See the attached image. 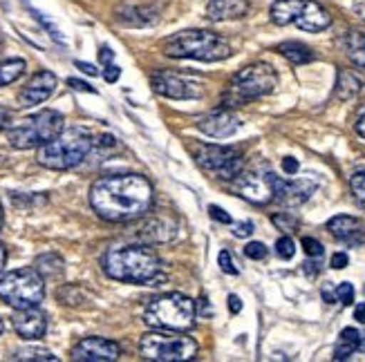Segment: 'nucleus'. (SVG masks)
<instances>
[{"instance_id": "1", "label": "nucleus", "mask_w": 365, "mask_h": 362, "mask_svg": "<svg viewBox=\"0 0 365 362\" xmlns=\"http://www.w3.org/2000/svg\"><path fill=\"white\" fill-rule=\"evenodd\" d=\"M155 199L153 183L144 175H108L92 183L90 203L106 222L123 224L144 217Z\"/></svg>"}, {"instance_id": "2", "label": "nucleus", "mask_w": 365, "mask_h": 362, "mask_svg": "<svg viewBox=\"0 0 365 362\" xmlns=\"http://www.w3.org/2000/svg\"><path fill=\"white\" fill-rule=\"evenodd\" d=\"M101 264L108 277L125 284H150L162 275V260L148 246L108 248Z\"/></svg>"}, {"instance_id": "3", "label": "nucleus", "mask_w": 365, "mask_h": 362, "mask_svg": "<svg viewBox=\"0 0 365 362\" xmlns=\"http://www.w3.org/2000/svg\"><path fill=\"white\" fill-rule=\"evenodd\" d=\"M164 54L170 58H190L215 63L231 56V45L215 31L209 29H186L164 41Z\"/></svg>"}, {"instance_id": "4", "label": "nucleus", "mask_w": 365, "mask_h": 362, "mask_svg": "<svg viewBox=\"0 0 365 362\" xmlns=\"http://www.w3.org/2000/svg\"><path fill=\"white\" fill-rule=\"evenodd\" d=\"M94 148V139L86 128H63L52 141L38 148V164L50 170H70L81 164L90 150Z\"/></svg>"}, {"instance_id": "5", "label": "nucleus", "mask_w": 365, "mask_h": 362, "mask_svg": "<svg viewBox=\"0 0 365 362\" xmlns=\"http://www.w3.org/2000/svg\"><path fill=\"white\" fill-rule=\"evenodd\" d=\"M195 302L182 293H168L155 300L146 307L144 322L157 331H178L186 334L195 326Z\"/></svg>"}, {"instance_id": "6", "label": "nucleus", "mask_w": 365, "mask_h": 362, "mask_svg": "<svg viewBox=\"0 0 365 362\" xmlns=\"http://www.w3.org/2000/svg\"><path fill=\"white\" fill-rule=\"evenodd\" d=\"M278 85V74L269 63H253V65L237 72L225 92V107H235L247 101L272 94Z\"/></svg>"}, {"instance_id": "7", "label": "nucleus", "mask_w": 365, "mask_h": 362, "mask_svg": "<svg viewBox=\"0 0 365 362\" xmlns=\"http://www.w3.org/2000/svg\"><path fill=\"white\" fill-rule=\"evenodd\" d=\"M45 297V277L36 269H19L0 277V300L11 309L38 307Z\"/></svg>"}, {"instance_id": "8", "label": "nucleus", "mask_w": 365, "mask_h": 362, "mask_svg": "<svg viewBox=\"0 0 365 362\" xmlns=\"http://www.w3.org/2000/svg\"><path fill=\"white\" fill-rule=\"evenodd\" d=\"M63 125H66V119H63L61 112H56V110H43V112L25 119L21 125H14L7 132V139L19 150L41 148L63 130Z\"/></svg>"}, {"instance_id": "9", "label": "nucleus", "mask_w": 365, "mask_h": 362, "mask_svg": "<svg viewBox=\"0 0 365 362\" xmlns=\"http://www.w3.org/2000/svg\"><path fill=\"white\" fill-rule=\"evenodd\" d=\"M139 353L155 362H182L197 356V342L178 331H153L139 340Z\"/></svg>"}, {"instance_id": "10", "label": "nucleus", "mask_w": 365, "mask_h": 362, "mask_svg": "<svg viewBox=\"0 0 365 362\" xmlns=\"http://www.w3.org/2000/svg\"><path fill=\"white\" fill-rule=\"evenodd\" d=\"M195 161L202 170L211 172L217 179H235L245 170V154L229 146H200Z\"/></svg>"}, {"instance_id": "11", "label": "nucleus", "mask_w": 365, "mask_h": 362, "mask_svg": "<svg viewBox=\"0 0 365 362\" xmlns=\"http://www.w3.org/2000/svg\"><path fill=\"white\" fill-rule=\"evenodd\" d=\"M231 181H233V193L251 203H256V206H267L269 201H274L276 175L272 170H260V168L242 170L240 175Z\"/></svg>"}, {"instance_id": "12", "label": "nucleus", "mask_w": 365, "mask_h": 362, "mask_svg": "<svg viewBox=\"0 0 365 362\" xmlns=\"http://www.w3.org/2000/svg\"><path fill=\"white\" fill-rule=\"evenodd\" d=\"M153 90L157 94H162L166 99L173 101H188V99H200L204 90L200 83L195 81H188V78H182L180 74H173V72H157L150 78Z\"/></svg>"}, {"instance_id": "13", "label": "nucleus", "mask_w": 365, "mask_h": 362, "mask_svg": "<svg viewBox=\"0 0 365 362\" xmlns=\"http://www.w3.org/2000/svg\"><path fill=\"white\" fill-rule=\"evenodd\" d=\"M119 356H121L119 342L99 338V336L83 338L81 342H76L72 349V360L76 362H113V360H119Z\"/></svg>"}, {"instance_id": "14", "label": "nucleus", "mask_w": 365, "mask_h": 362, "mask_svg": "<svg viewBox=\"0 0 365 362\" xmlns=\"http://www.w3.org/2000/svg\"><path fill=\"white\" fill-rule=\"evenodd\" d=\"M56 85H58V78L52 72H47V70L36 72L19 94L21 107H34V105L45 103L54 94Z\"/></svg>"}, {"instance_id": "15", "label": "nucleus", "mask_w": 365, "mask_h": 362, "mask_svg": "<svg viewBox=\"0 0 365 362\" xmlns=\"http://www.w3.org/2000/svg\"><path fill=\"white\" fill-rule=\"evenodd\" d=\"M197 128L213 139H227L242 128V119L233 115L229 107H225V110H215V112L202 117L197 121Z\"/></svg>"}, {"instance_id": "16", "label": "nucleus", "mask_w": 365, "mask_h": 362, "mask_svg": "<svg viewBox=\"0 0 365 362\" xmlns=\"http://www.w3.org/2000/svg\"><path fill=\"white\" fill-rule=\"evenodd\" d=\"M319 183L314 179H280L276 177L274 181V199H278L280 203H287V206H300V203H305L314 193Z\"/></svg>"}, {"instance_id": "17", "label": "nucleus", "mask_w": 365, "mask_h": 362, "mask_svg": "<svg viewBox=\"0 0 365 362\" xmlns=\"http://www.w3.org/2000/svg\"><path fill=\"white\" fill-rule=\"evenodd\" d=\"M14 331L25 340H38L47 331V316L38 307H29V309H16L14 318Z\"/></svg>"}, {"instance_id": "18", "label": "nucleus", "mask_w": 365, "mask_h": 362, "mask_svg": "<svg viewBox=\"0 0 365 362\" xmlns=\"http://www.w3.org/2000/svg\"><path fill=\"white\" fill-rule=\"evenodd\" d=\"M327 230L334 240L347 246H361L365 242V226L361 219L350 215H336L327 222Z\"/></svg>"}, {"instance_id": "19", "label": "nucleus", "mask_w": 365, "mask_h": 362, "mask_svg": "<svg viewBox=\"0 0 365 362\" xmlns=\"http://www.w3.org/2000/svg\"><path fill=\"white\" fill-rule=\"evenodd\" d=\"M294 25L303 31H314L316 34V31H323L331 25V16L321 3H316V0H300Z\"/></svg>"}, {"instance_id": "20", "label": "nucleus", "mask_w": 365, "mask_h": 362, "mask_svg": "<svg viewBox=\"0 0 365 362\" xmlns=\"http://www.w3.org/2000/svg\"><path fill=\"white\" fill-rule=\"evenodd\" d=\"M247 11H249V0H209L206 18L213 23L235 21V18H242Z\"/></svg>"}, {"instance_id": "21", "label": "nucleus", "mask_w": 365, "mask_h": 362, "mask_svg": "<svg viewBox=\"0 0 365 362\" xmlns=\"http://www.w3.org/2000/svg\"><path fill=\"white\" fill-rule=\"evenodd\" d=\"M139 238L148 242V244H162V242H170L175 238V224L170 222L166 217H155V219H148L141 228Z\"/></svg>"}, {"instance_id": "22", "label": "nucleus", "mask_w": 365, "mask_h": 362, "mask_svg": "<svg viewBox=\"0 0 365 362\" xmlns=\"http://www.w3.org/2000/svg\"><path fill=\"white\" fill-rule=\"evenodd\" d=\"M117 18L125 25H130V27H146V25H153L157 21V11L153 7H146V5L125 3L119 7Z\"/></svg>"}, {"instance_id": "23", "label": "nucleus", "mask_w": 365, "mask_h": 362, "mask_svg": "<svg viewBox=\"0 0 365 362\" xmlns=\"http://www.w3.org/2000/svg\"><path fill=\"white\" fill-rule=\"evenodd\" d=\"M361 342H363V336L356 331L354 326L343 329V331H341V340H339L336 349H334V360H347V358H352V353L361 349Z\"/></svg>"}, {"instance_id": "24", "label": "nucleus", "mask_w": 365, "mask_h": 362, "mask_svg": "<svg viewBox=\"0 0 365 362\" xmlns=\"http://www.w3.org/2000/svg\"><path fill=\"white\" fill-rule=\"evenodd\" d=\"M298 7H300V0H276L269 9V16H272V23L274 25H294V18L298 14Z\"/></svg>"}, {"instance_id": "25", "label": "nucleus", "mask_w": 365, "mask_h": 362, "mask_svg": "<svg viewBox=\"0 0 365 362\" xmlns=\"http://www.w3.org/2000/svg\"><path fill=\"white\" fill-rule=\"evenodd\" d=\"M278 52L287 58L294 65H305V63L314 60V52L305 43H298V41H287V43H280L278 45Z\"/></svg>"}, {"instance_id": "26", "label": "nucleus", "mask_w": 365, "mask_h": 362, "mask_svg": "<svg viewBox=\"0 0 365 362\" xmlns=\"http://www.w3.org/2000/svg\"><path fill=\"white\" fill-rule=\"evenodd\" d=\"M361 81L352 74V72H347V70H339V78H336V97L341 101H350L354 99L356 94L361 92Z\"/></svg>"}, {"instance_id": "27", "label": "nucleus", "mask_w": 365, "mask_h": 362, "mask_svg": "<svg viewBox=\"0 0 365 362\" xmlns=\"http://www.w3.org/2000/svg\"><path fill=\"white\" fill-rule=\"evenodd\" d=\"M34 269L43 275V277H58L66 271V262L63 257H58L56 253H45L41 257H36Z\"/></svg>"}, {"instance_id": "28", "label": "nucleus", "mask_w": 365, "mask_h": 362, "mask_svg": "<svg viewBox=\"0 0 365 362\" xmlns=\"http://www.w3.org/2000/svg\"><path fill=\"white\" fill-rule=\"evenodd\" d=\"M345 50H347V56L352 58L354 65L365 70V34L350 31V34L345 36Z\"/></svg>"}, {"instance_id": "29", "label": "nucleus", "mask_w": 365, "mask_h": 362, "mask_svg": "<svg viewBox=\"0 0 365 362\" xmlns=\"http://www.w3.org/2000/svg\"><path fill=\"white\" fill-rule=\"evenodd\" d=\"M25 60L23 58H9L5 63H0V87L9 85L25 74Z\"/></svg>"}, {"instance_id": "30", "label": "nucleus", "mask_w": 365, "mask_h": 362, "mask_svg": "<svg viewBox=\"0 0 365 362\" xmlns=\"http://www.w3.org/2000/svg\"><path fill=\"white\" fill-rule=\"evenodd\" d=\"M350 191L354 201L359 203V208L365 211V170H359L350 177Z\"/></svg>"}, {"instance_id": "31", "label": "nucleus", "mask_w": 365, "mask_h": 362, "mask_svg": "<svg viewBox=\"0 0 365 362\" xmlns=\"http://www.w3.org/2000/svg\"><path fill=\"white\" fill-rule=\"evenodd\" d=\"M11 360H58L52 351L47 349H38V347H31V349H21L11 356Z\"/></svg>"}, {"instance_id": "32", "label": "nucleus", "mask_w": 365, "mask_h": 362, "mask_svg": "<svg viewBox=\"0 0 365 362\" xmlns=\"http://www.w3.org/2000/svg\"><path fill=\"white\" fill-rule=\"evenodd\" d=\"M272 222L278 230H284V233H292L298 228V217H294L292 213H276L272 217Z\"/></svg>"}, {"instance_id": "33", "label": "nucleus", "mask_w": 365, "mask_h": 362, "mask_svg": "<svg viewBox=\"0 0 365 362\" xmlns=\"http://www.w3.org/2000/svg\"><path fill=\"white\" fill-rule=\"evenodd\" d=\"M276 253H278V257L280 260H292L294 257V253H296V244H294V240L292 238H280L278 242H276Z\"/></svg>"}, {"instance_id": "34", "label": "nucleus", "mask_w": 365, "mask_h": 362, "mask_svg": "<svg viewBox=\"0 0 365 362\" xmlns=\"http://www.w3.org/2000/svg\"><path fill=\"white\" fill-rule=\"evenodd\" d=\"M334 293H336V300L345 307H350L354 302V287L350 284V282H341Z\"/></svg>"}, {"instance_id": "35", "label": "nucleus", "mask_w": 365, "mask_h": 362, "mask_svg": "<svg viewBox=\"0 0 365 362\" xmlns=\"http://www.w3.org/2000/svg\"><path fill=\"white\" fill-rule=\"evenodd\" d=\"M267 246L262 244V242H249L247 246H245V255L249 257V260H264L267 257Z\"/></svg>"}, {"instance_id": "36", "label": "nucleus", "mask_w": 365, "mask_h": 362, "mask_svg": "<svg viewBox=\"0 0 365 362\" xmlns=\"http://www.w3.org/2000/svg\"><path fill=\"white\" fill-rule=\"evenodd\" d=\"M217 264H220V269L225 271L227 275H237V273H240V271H237V266H235V262H233L229 250H222V253L217 255Z\"/></svg>"}, {"instance_id": "37", "label": "nucleus", "mask_w": 365, "mask_h": 362, "mask_svg": "<svg viewBox=\"0 0 365 362\" xmlns=\"http://www.w3.org/2000/svg\"><path fill=\"white\" fill-rule=\"evenodd\" d=\"M303 250L309 257H321L323 255V244L314 238H303Z\"/></svg>"}, {"instance_id": "38", "label": "nucleus", "mask_w": 365, "mask_h": 362, "mask_svg": "<svg viewBox=\"0 0 365 362\" xmlns=\"http://www.w3.org/2000/svg\"><path fill=\"white\" fill-rule=\"evenodd\" d=\"M209 215L215 219V222H220V224H233V219H231V215L225 211V208H220V206H209Z\"/></svg>"}, {"instance_id": "39", "label": "nucleus", "mask_w": 365, "mask_h": 362, "mask_svg": "<svg viewBox=\"0 0 365 362\" xmlns=\"http://www.w3.org/2000/svg\"><path fill=\"white\" fill-rule=\"evenodd\" d=\"M119 76H121V68H117V65H106V70H103V78L108 83H115V81H119Z\"/></svg>"}, {"instance_id": "40", "label": "nucleus", "mask_w": 365, "mask_h": 362, "mask_svg": "<svg viewBox=\"0 0 365 362\" xmlns=\"http://www.w3.org/2000/svg\"><path fill=\"white\" fill-rule=\"evenodd\" d=\"M253 233V224L251 222H242V224H235L233 226V235L235 238H249Z\"/></svg>"}, {"instance_id": "41", "label": "nucleus", "mask_w": 365, "mask_h": 362, "mask_svg": "<svg viewBox=\"0 0 365 362\" xmlns=\"http://www.w3.org/2000/svg\"><path fill=\"white\" fill-rule=\"evenodd\" d=\"M347 262H350L347 253H334V255H331V269L341 271V269H345V266H347Z\"/></svg>"}, {"instance_id": "42", "label": "nucleus", "mask_w": 365, "mask_h": 362, "mask_svg": "<svg viewBox=\"0 0 365 362\" xmlns=\"http://www.w3.org/2000/svg\"><path fill=\"white\" fill-rule=\"evenodd\" d=\"M282 170L287 172V175H296V172H298V161L294 159V156H284V159H282Z\"/></svg>"}, {"instance_id": "43", "label": "nucleus", "mask_w": 365, "mask_h": 362, "mask_svg": "<svg viewBox=\"0 0 365 362\" xmlns=\"http://www.w3.org/2000/svg\"><path fill=\"white\" fill-rule=\"evenodd\" d=\"M68 85H70V87H74V90H78V92H90V94H97V90H94L92 85H88V83H83V81H76V78H70Z\"/></svg>"}, {"instance_id": "44", "label": "nucleus", "mask_w": 365, "mask_h": 362, "mask_svg": "<svg viewBox=\"0 0 365 362\" xmlns=\"http://www.w3.org/2000/svg\"><path fill=\"white\" fill-rule=\"evenodd\" d=\"M113 58H115V52L113 50H110V47H101V50H99V60L103 63V65H110V63H113Z\"/></svg>"}, {"instance_id": "45", "label": "nucleus", "mask_w": 365, "mask_h": 362, "mask_svg": "<svg viewBox=\"0 0 365 362\" xmlns=\"http://www.w3.org/2000/svg\"><path fill=\"white\" fill-rule=\"evenodd\" d=\"M74 65H76L78 70H81V72H86L88 76H97V74H99V70H97V68H94V65H90V63H83V60H76V63H74Z\"/></svg>"}, {"instance_id": "46", "label": "nucleus", "mask_w": 365, "mask_h": 362, "mask_svg": "<svg viewBox=\"0 0 365 362\" xmlns=\"http://www.w3.org/2000/svg\"><path fill=\"white\" fill-rule=\"evenodd\" d=\"M229 309H231V313H240L242 311L240 297H237V295H229Z\"/></svg>"}, {"instance_id": "47", "label": "nucleus", "mask_w": 365, "mask_h": 362, "mask_svg": "<svg viewBox=\"0 0 365 362\" xmlns=\"http://www.w3.org/2000/svg\"><path fill=\"white\" fill-rule=\"evenodd\" d=\"M9 119H11V112L7 107H0V130H5L9 125Z\"/></svg>"}, {"instance_id": "48", "label": "nucleus", "mask_w": 365, "mask_h": 362, "mask_svg": "<svg viewBox=\"0 0 365 362\" xmlns=\"http://www.w3.org/2000/svg\"><path fill=\"white\" fill-rule=\"evenodd\" d=\"M197 304H200V316H204V318H209V316H211V313H213V311H211V307H209V302H206V300H204V297H202V300H200Z\"/></svg>"}, {"instance_id": "49", "label": "nucleus", "mask_w": 365, "mask_h": 362, "mask_svg": "<svg viewBox=\"0 0 365 362\" xmlns=\"http://www.w3.org/2000/svg\"><path fill=\"white\" fill-rule=\"evenodd\" d=\"M354 318H356L361 324H365V302H361V304L354 309Z\"/></svg>"}, {"instance_id": "50", "label": "nucleus", "mask_w": 365, "mask_h": 362, "mask_svg": "<svg viewBox=\"0 0 365 362\" xmlns=\"http://www.w3.org/2000/svg\"><path fill=\"white\" fill-rule=\"evenodd\" d=\"M354 11L359 14V18L365 23V0H356V3H354Z\"/></svg>"}, {"instance_id": "51", "label": "nucleus", "mask_w": 365, "mask_h": 362, "mask_svg": "<svg viewBox=\"0 0 365 362\" xmlns=\"http://www.w3.org/2000/svg\"><path fill=\"white\" fill-rule=\"evenodd\" d=\"M303 271H305L307 275H316V273H319V264L307 262V264H303Z\"/></svg>"}, {"instance_id": "52", "label": "nucleus", "mask_w": 365, "mask_h": 362, "mask_svg": "<svg viewBox=\"0 0 365 362\" xmlns=\"http://www.w3.org/2000/svg\"><path fill=\"white\" fill-rule=\"evenodd\" d=\"M356 132H359V137L365 139V115L356 121Z\"/></svg>"}, {"instance_id": "53", "label": "nucleus", "mask_w": 365, "mask_h": 362, "mask_svg": "<svg viewBox=\"0 0 365 362\" xmlns=\"http://www.w3.org/2000/svg\"><path fill=\"white\" fill-rule=\"evenodd\" d=\"M5 262H7V250H5L3 244H0V271L5 269Z\"/></svg>"}, {"instance_id": "54", "label": "nucleus", "mask_w": 365, "mask_h": 362, "mask_svg": "<svg viewBox=\"0 0 365 362\" xmlns=\"http://www.w3.org/2000/svg\"><path fill=\"white\" fill-rule=\"evenodd\" d=\"M323 297L327 302H334V297H336V293H331L329 289H323Z\"/></svg>"}, {"instance_id": "55", "label": "nucleus", "mask_w": 365, "mask_h": 362, "mask_svg": "<svg viewBox=\"0 0 365 362\" xmlns=\"http://www.w3.org/2000/svg\"><path fill=\"white\" fill-rule=\"evenodd\" d=\"M3 331H5V322L0 320V336H3Z\"/></svg>"}, {"instance_id": "56", "label": "nucleus", "mask_w": 365, "mask_h": 362, "mask_svg": "<svg viewBox=\"0 0 365 362\" xmlns=\"http://www.w3.org/2000/svg\"><path fill=\"white\" fill-rule=\"evenodd\" d=\"M0 226H3V206H0Z\"/></svg>"}]
</instances>
